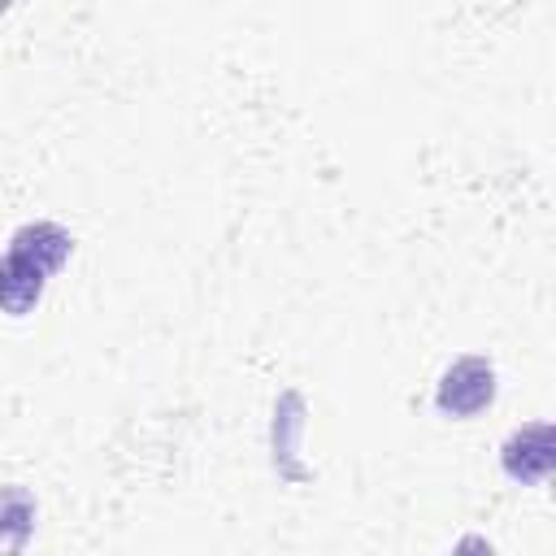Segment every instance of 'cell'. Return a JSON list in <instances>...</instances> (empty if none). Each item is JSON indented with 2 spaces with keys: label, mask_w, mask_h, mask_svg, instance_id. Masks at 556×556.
<instances>
[{
  "label": "cell",
  "mask_w": 556,
  "mask_h": 556,
  "mask_svg": "<svg viewBox=\"0 0 556 556\" xmlns=\"http://www.w3.org/2000/svg\"><path fill=\"white\" fill-rule=\"evenodd\" d=\"M74 239L56 222H30L9 239V252L0 256V313L26 317L35 313L48 278L70 261Z\"/></svg>",
  "instance_id": "1"
},
{
  "label": "cell",
  "mask_w": 556,
  "mask_h": 556,
  "mask_svg": "<svg viewBox=\"0 0 556 556\" xmlns=\"http://www.w3.org/2000/svg\"><path fill=\"white\" fill-rule=\"evenodd\" d=\"M491 400H495V369H491V361H482V356H460V361L443 374V382H439V391H434V408H439L443 417H473V413H482Z\"/></svg>",
  "instance_id": "2"
},
{
  "label": "cell",
  "mask_w": 556,
  "mask_h": 556,
  "mask_svg": "<svg viewBox=\"0 0 556 556\" xmlns=\"http://www.w3.org/2000/svg\"><path fill=\"white\" fill-rule=\"evenodd\" d=\"M552 452H556L552 447V426L547 421H530L504 443V473L513 482H521V486H539L552 473Z\"/></svg>",
  "instance_id": "3"
},
{
  "label": "cell",
  "mask_w": 556,
  "mask_h": 556,
  "mask_svg": "<svg viewBox=\"0 0 556 556\" xmlns=\"http://www.w3.org/2000/svg\"><path fill=\"white\" fill-rule=\"evenodd\" d=\"M35 530V495L26 486H0V552H22Z\"/></svg>",
  "instance_id": "4"
},
{
  "label": "cell",
  "mask_w": 556,
  "mask_h": 556,
  "mask_svg": "<svg viewBox=\"0 0 556 556\" xmlns=\"http://www.w3.org/2000/svg\"><path fill=\"white\" fill-rule=\"evenodd\" d=\"M4 9H9V0H0V13H4Z\"/></svg>",
  "instance_id": "5"
}]
</instances>
